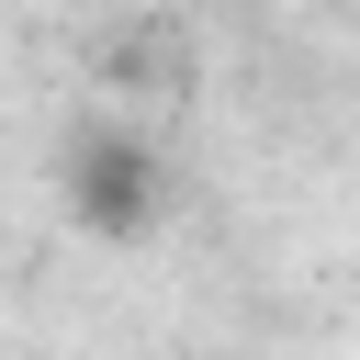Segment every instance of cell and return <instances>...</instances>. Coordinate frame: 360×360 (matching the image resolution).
I'll list each match as a JSON object with an SVG mask.
<instances>
[{
	"label": "cell",
	"mask_w": 360,
	"mask_h": 360,
	"mask_svg": "<svg viewBox=\"0 0 360 360\" xmlns=\"http://www.w3.org/2000/svg\"><path fill=\"white\" fill-rule=\"evenodd\" d=\"M56 202H68V225L101 236V248H146V236L169 225V158H158L135 124H79L68 158H56Z\"/></svg>",
	"instance_id": "obj_1"
}]
</instances>
